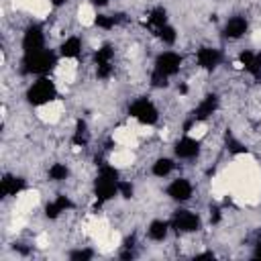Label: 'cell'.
I'll return each mask as SVG.
<instances>
[{
    "label": "cell",
    "instance_id": "603a6c76",
    "mask_svg": "<svg viewBox=\"0 0 261 261\" xmlns=\"http://www.w3.org/2000/svg\"><path fill=\"white\" fill-rule=\"evenodd\" d=\"M65 2H67V0H51V4H53V6H63Z\"/></svg>",
    "mask_w": 261,
    "mask_h": 261
},
{
    "label": "cell",
    "instance_id": "44dd1931",
    "mask_svg": "<svg viewBox=\"0 0 261 261\" xmlns=\"http://www.w3.org/2000/svg\"><path fill=\"white\" fill-rule=\"evenodd\" d=\"M92 257V251L90 249H84V251H75L71 253V259H90Z\"/></svg>",
    "mask_w": 261,
    "mask_h": 261
},
{
    "label": "cell",
    "instance_id": "3957f363",
    "mask_svg": "<svg viewBox=\"0 0 261 261\" xmlns=\"http://www.w3.org/2000/svg\"><path fill=\"white\" fill-rule=\"evenodd\" d=\"M57 98V86L53 80L41 75L37 82H33L27 90V100L29 104L33 106H45V104H51L53 100Z\"/></svg>",
    "mask_w": 261,
    "mask_h": 261
},
{
    "label": "cell",
    "instance_id": "6da1fadb",
    "mask_svg": "<svg viewBox=\"0 0 261 261\" xmlns=\"http://www.w3.org/2000/svg\"><path fill=\"white\" fill-rule=\"evenodd\" d=\"M181 67V55L175 51H163L155 59V71H153V86H167V77L175 75Z\"/></svg>",
    "mask_w": 261,
    "mask_h": 261
},
{
    "label": "cell",
    "instance_id": "7a4b0ae2",
    "mask_svg": "<svg viewBox=\"0 0 261 261\" xmlns=\"http://www.w3.org/2000/svg\"><path fill=\"white\" fill-rule=\"evenodd\" d=\"M118 171L114 165H102L98 169V177H96V198L98 202H106L112 200L118 194Z\"/></svg>",
    "mask_w": 261,
    "mask_h": 261
},
{
    "label": "cell",
    "instance_id": "5bb4252c",
    "mask_svg": "<svg viewBox=\"0 0 261 261\" xmlns=\"http://www.w3.org/2000/svg\"><path fill=\"white\" fill-rule=\"evenodd\" d=\"M59 53H61L65 59H75V57L82 53V39H80V37H67V39L61 43Z\"/></svg>",
    "mask_w": 261,
    "mask_h": 261
},
{
    "label": "cell",
    "instance_id": "cb8c5ba5",
    "mask_svg": "<svg viewBox=\"0 0 261 261\" xmlns=\"http://www.w3.org/2000/svg\"><path fill=\"white\" fill-rule=\"evenodd\" d=\"M255 255H257V257H261V241H259V245H257V251H255Z\"/></svg>",
    "mask_w": 261,
    "mask_h": 261
},
{
    "label": "cell",
    "instance_id": "ffe728a7",
    "mask_svg": "<svg viewBox=\"0 0 261 261\" xmlns=\"http://www.w3.org/2000/svg\"><path fill=\"white\" fill-rule=\"evenodd\" d=\"M157 35H159V39H161L163 43H167V45H173L175 39H177V33H175V29H173L171 24L159 27V29H157Z\"/></svg>",
    "mask_w": 261,
    "mask_h": 261
},
{
    "label": "cell",
    "instance_id": "52a82bcc",
    "mask_svg": "<svg viewBox=\"0 0 261 261\" xmlns=\"http://www.w3.org/2000/svg\"><path fill=\"white\" fill-rule=\"evenodd\" d=\"M171 226L177 232H196L200 228V218H198V214H194L190 210H177V212H173Z\"/></svg>",
    "mask_w": 261,
    "mask_h": 261
},
{
    "label": "cell",
    "instance_id": "4fadbf2b",
    "mask_svg": "<svg viewBox=\"0 0 261 261\" xmlns=\"http://www.w3.org/2000/svg\"><path fill=\"white\" fill-rule=\"evenodd\" d=\"M216 106H218V98H216L214 94L202 98L200 104L194 108V120H196V122H202L204 118H208V116L216 110Z\"/></svg>",
    "mask_w": 261,
    "mask_h": 261
},
{
    "label": "cell",
    "instance_id": "8992f818",
    "mask_svg": "<svg viewBox=\"0 0 261 261\" xmlns=\"http://www.w3.org/2000/svg\"><path fill=\"white\" fill-rule=\"evenodd\" d=\"M41 49H45V33L41 27L33 24L22 35V51H24V55H31V53H37Z\"/></svg>",
    "mask_w": 261,
    "mask_h": 261
},
{
    "label": "cell",
    "instance_id": "e0dca14e",
    "mask_svg": "<svg viewBox=\"0 0 261 261\" xmlns=\"http://www.w3.org/2000/svg\"><path fill=\"white\" fill-rule=\"evenodd\" d=\"M173 167H175V163H173L169 157H159V159L153 163L151 171H153V175H157V177H165V175H169V173L173 171Z\"/></svg>",
    "mask_w": 261,
    "mask_h": 261
},
{
    "label": "cell",
    "instance_id": "ba28073f",
    "mask_svg": "<svg viewBox=\"0 0 261 261\" xmlns=\"http://www.w3.org/2000/svg\"><path fill=\"white\" fill-rule=\"evenodd\" d=\"M192 194H194V186L186 177H177L167 186V196L175 202H186L192 198Z\"/></svg>",
    "mask_w": 261,
    "mask_h": 261
},
{
    "label": "cell",
    "instance_id": "7402d4cb",
    "mask_svg": "<svg viewBox=\"0 0 261 261\" xmlns=\"http://www.w3.org/2000/svg\"><path fill=\"white\" fill-rule=\"evenodd\" d=\"M90 2H92L94 6H106V4L110 2V0H90Z\"/></svg>",
    "mask_w": 261,
    "mask_h": 261
},
{
    "label": "cell",
    "instance_id": "ac0fdd59",
    "mask_svg": "<svg viewBox=\"0 0 261 261\" xmlns=\"http://www.w3.org/2000/svg\"><path fill=\"white\" fill-rule=\"evenodd\" d=\"M67 175H69V169L65 163H53L49 167V179L51 181H63Z\"/></svg>",
    "mask_w": 261,
    "mask_h": 261
},
{
    "label": "cell",
    "instance_id": "d6986e66",
    "mask_svg": "<svg viewBox=\"0 0 261 261\" xmlns=\"http://www.w3.org/2000/svg\"><path fill=\"white\" fill-rule=\"evenodd\" d=\"M149 22L153 27H157V29L163 27V24H167V12H165V8H161V6L153 8L151 14H149Z\"/></svg>",
    "mask_w": 261,
    "mask_h": 261
},
{
    "label": "cell",
    "instance_id": "9a60e30c",
    "mask_svg": "<svg viewBox=\"0 0 261 261\" xmlns=\"http://www.w3.org/2000/svg\"><path fill=\"white\" fill-rule=\"evenodd\" d=\"M67 208H71L69 198H67V196H57L53 202H49V204H47L45 214H47L49 218H57V216H59L61 212H65Z\"/></svg>",
    "mask_w": 261,
    "mask_h": 261
},
{
    "label": "cell",
    "instance_id": "30bf717a",
    "mask_svg": "<svg viewBox=\"0 0 261 261\" xmlns=\"http://www.w3.org/2000/svg\"><path fill=\"white\" fill-rule=\"evenodd\" d=\"M196 61L202 69H214L220 61V51L214 49V47H200L198 53H196Z\"/></svg>",
    "mask_w": 261,
    "mask_h": 261
},
{
    "label": "cell",
    "instance_id": "2e32d148",
    "mask_svg": "<svg viewBox=\"0 0 261 261\" xmlns=\"http://www.w3.org/2000/svg\"><path fill=\"white\" fill-rule=\"evenodd\" d=\"M167 232H169V222L167 220H153L147 228V237L151 241H165Z\"/></svg>",
    "mask_w": 261,
    "mask_h": 261
},
{
    "label": "cell",
    "instance_id": "7c38bea8",
    "mask_svg": "<svg viewBox=\"0 0 261 261\" xmlns=\"http://www.w3.org/2000/svg\"><path fill=\"white\" fill-rule=\"evenodd\" d=\"M247 27H249V24H247V18H245V16H232V18H228L226 24H224V37L237 41V39H241V37L247 33Z\"/></svg>",
    "mask_w": 261,
    "mask_h": 261
},
{
    "label": "cell",
    "instance_id": "8fae6325",
    "mask_svg": "<svg viewBox=\"0 0 261 261\" xmlns=\"http://www.w3.org/2000/svg\"><path fill=\"white\" fill-rule=\"evenodd\" d=\"M22 190H24V179L18 177V175H4L2 181H0V194L4 198L18 196Z\"/></svg>",
    "mask_w": 261,
    "mask_h": 261
},
{
    "label": "cell",
    "instance_id": "5b68a950",
    "mask_svg": "<svg viewBox=\"0 0 261 261\" xmlns=\"http://www.w3.org/2000/svg\"><path fill=\"white\" fill-rule=\"evenodd\" d=\"M128 114L133 118H137L141 124H153L159 118V110L155 108V104L149 98H139L128 106Z\"/></svg>",
    "mask_w": 261,
    "mask_h": 261
},
{
    "label": "cell",
    "instance_id": "277c9868",
    "mask_svg": "<svg viewBox=\"0 0 261 261\" xmlns=\"http://www.w3.org/2000/svg\"><path fill=\"white\" fill-rule=\"evenodd\" d=\"M55 65H57V59H55L53 51H49V49H41V51H37V53L24 55V59H22V71H24V73L45 75V73H49Z\"/></svg>",
    "mask_w": 261,
    "mask_h": 261
},
{
    "label": "cell",
    "instance_id": "9c48e42d",
    "mask_svg": "<svg viewBox=\"0 0 261 261\" xmlns=\"http://www.w3.org/2000/svg\"><path fill=\"white\" fill-rule=\"evenodd\" d=\"M173 151H175V155L179 159H196L198 153H200V141L194 139L192 135H186L184 139H179L175 143V149Z\"/></svg>",
    "mask_w": 261,
    "mask_h": 261
}]
</instances>
